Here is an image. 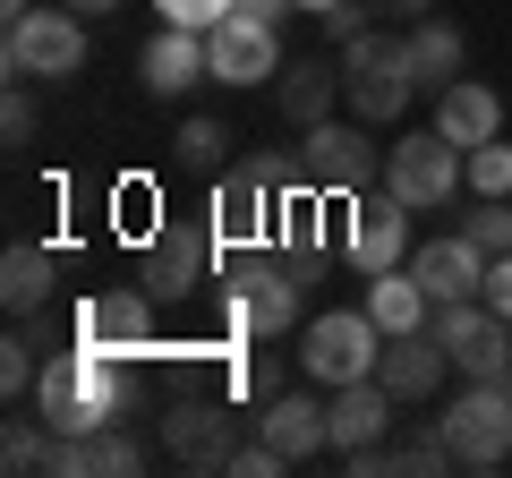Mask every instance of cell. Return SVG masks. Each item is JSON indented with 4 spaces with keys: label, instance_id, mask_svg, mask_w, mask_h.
<instances>
[{
    "label": "cell",
    "instance_id": "1",
    "mask_svg": "<svg viewBox=\"0 0 512 478\" xmlns=\"http://www.w3.org/2000/svg\"><path fill=\"white\" fill-rule=\"evenodd\" d=\"M35 410L52 436H94V427H120L137 410V368L128 350H94V342H69L43 359L35 376Z\"/></svg>",
    "mask_w": 512,
    "mask_h": 478
},
{
    "label": "cell",
    "instance_id": "2",
    "mask_svg": "<svg viewBox=\"0 0 512 478\" xmlns=\"http://www.w3.org/2000/svg\"><path fill=\"white\" fill-rule=\"evenodd\" d=\"M222 333L231 342L299 333V265L265 257V248H239V274H222Z\"/></svg>",
    "mask_w": 512,
    "mask_h": 478
},
{
    "label": "cell",
    "instance_id": "3",
    "mask_svg": "<svg viewBox=\"0 0 512 478\" xmlns=\"http://www.w3.org/2000/svg\"><path fill=\"white\" fill-rule=\"evenodd\" d=\"M410 94H427V86H419V60H410V35H384V26H367L359 43H342V103L359 111L367 129L402 120Z\"/></svg>",
    "mask_w": 512,
    "mask_h": 478
},
{
    "label": "cell",
    "instance_id": "4",
    "mask_svg": "<svg viewBox=\"0 0 512 478\" xmlns=\"http://www.w3.org/2000/svg\"><path fill=\"white\" fill-rule=\"evenodd\" d=\"M0 69L26 77V86H69V77L86 69V18H77L69 0H60V9H26V18H9Z\"/></svg>",
    "mask_w": 512,
    "mask_h": 478
},
{
    "label": "cell",
    "instance_id": "5",
    "mask_svg": "<svg viewBox=\"0 0 512 478\" xmlns=\"http://www.w3.org/2000/svg\"><path fill=\"white\" fill-rule=\"evenodd\" d=\"M436 436L453 444V470H504L512 461V376H470L461 402L436 419Z\"/></svg>",
    "mask_w": 512,
    "mask_h": 478
},
{
    "label": "cell",
    "instance_id": "6",
    "mask_svg": "<svg viewBox=\"0 0 512 478\" xmlns=\"http://www.w3.org/2000/svg\"><path fill=\"white\" fill-rule=\"evenodd\" d=\"M376 350H384V325L367 308H325L299 325V368L316 376V385H359V376H376Z\"/></svg>",
    "mask_w": 512,
    "mask_h": 478
},
{
    "label": "cell",
    "instance_id": "7",
    "mask_svg": "<svg viewBox=\"0 0 512 478\" xmlns=\"http://www.w3.org/2000/svg\"><path fill=\"white\" fill-rule=\"evenodd\" d=\"M461 171H470V154L453 146V137L419 129V137H393V154H384V188L410 205V214H436V205L461 197Z\"/></svg>",
    "mask_w": 512,
    "mask_h": 478
},
{
    "label": "cell",
    "instance_id": "8",
    "mask_svg": "<svg viewBox=\"0 0 512 478\" xmlns=\"http://www.w3.org/2000/svg\"><path fill=\"white\" fill-rule=\"evenodd\" d=\"M205 214H214V231H222V248H265V239L282 231V188L265 180V171H256V154L248 163H231V171H214V205H205Z\"/></svg>",
    "mask_w": 512,
    "mask_h": 478
},
{
    "label": "cell",
    "instance_id": "9",
    "mask_svg": "<svg viewBox=\"0 0 512 478\" xmlns=\"http://www.w3.org/2000/svg\"><path fill=\"white\" fill-rule=\"evenodd\" d=\"M222 257H231V248H222L214 214H205V222H163L154 248H146V291H154V299H188V291L214 282Z\"/></svg>",
    "mask_w": 512,
    "mask_h": 478
},
{
    "label": "cell",
    "instance_id": "10",
    "mask_svg": "<svg viewBox=\"0 0 512 478\" xmlns=\"http://www.w3.org/2000/svg\"><path fill=\"white\" fill-rule=\"evenodd\" d=\"M299 154H308V180L325 188V197H367V180H376L384 146L367 137V120L350 129V120H316L308 137H299Z\"/></svg>",
    "mask_w": 512,
    "mask_h": 478
},
{
    "label": "cell",
    "instance_id": "11",
    "mask_svg": "<svg viewBox=\"0 0 512 478\" xmlns=\"http://www.w3.org/2000/svg\"><path fill=\"white\" fill-rule=\"evenodd\" d=\"M427 325L453 350L461 376H512V316H495L487 299H453V308H436Z\"/></svg>",
    "mask_w": 512,
    "mask_h": 478
},
{
    "label": "cell",
    "instance_id": "12",
    "mask_svg": "<svg viewBox=\"0 0 512 478\" xmlns=\"http://www.w3.org/2000/svg\"><path fill=\"white\" fill-rule=\"evenodd\" d=\"M205 69H214V86H265V77H282V35H274V18L231 9L222 26H205Z\"/></svg>",
    "mask_w": 512,
    "mask_h": 478
},
{
    "label": "cell",
    "instance_id": "13",
    "mask_svg": "<svg viewBox=\"0 0 512 478\" xmlns=\"http://www.w3.org/2000/svg\"><path fill=\"white\" fill-rule=\"evenodd\" d=\"M350 265L384 274V265H410V205L384 188V197H350V231H342Z\"/></svg>",
    "mask_w": 512,
    "mask_h": 478
},
{
    "label": "cell",
    "instance_id": "14",
    "mask_svg": "<svg viewBox=\"0 0 512 478\" xmlns=\"http://www.w3.org/2000/svg\"><path fill=\"white\" fill-rule=\"evenodd\" d=\"M154 308L163 299L137 282V291H94V299H77V342H94V350H154Z\"/></svg>",
    "mask_w": 512,
    "mask_h": 478
},
{
    "label": "cell",
    "instance_id": "15",
    "mask_svg": "<svg viewBox=\"0 0 512 478\" xmlns=\"http://www.w3.org/2000/svg\"><path fill=\"white\" fill-rule=\"evenodd\" d=\"M444 376H453V350L436 342V325H419V333H384V350H376V385L393 393V402H427Z\"/></svg>",
    "mask_w": 512,
    "mask_h": 478
},
{
    "label": "cell",
    "instance_id": "16",
    "mask_svg": "<svg viewBox=\"0 0 512 478\" xmlns=\"http://www.w3.org/2000/svg\"><path fill=\"white\" fill-rule=\"evenodd\" d=\"M163 453L188 461V470H231V419H222V402L180 393V402L163 410Z\"/></svg>",
    "mask_w": 512,
    "mask_h": 478
},
{
    "label": "cell",
    "instance_id": "17",
    "mask_svg": "<svg viewBox=\"0 0 512 478\" xmlns=\"http://www.w3.org/2000/svg\"><path fill=\"white\" fill-rule=\"evenodd\" d=\"M410 274H419V291L436 299V308H453V299H478V282H487V248H478L470 231L427 239V248H410Z\"/></svg>",
    "mask_w": 512,
    "mask_h": 478
},
{
    "label": "cell",
    "instance_id": "18",
    "mask_svg": "<svg viewBox=\"0 0 512 478\" xmlns=\"http://www.w3.org/2000/svg\"><path fill=\"white\" fill-rule=\"evenodd\" d=\"M384 427H393V393H384L376 376H359V385H333V393H325V436H333V453L384 444Z\"/></svg>",
    "mask_w": 512,
    "mask_h": 478
},
{
    "label": "cell",
    "instance_id": "19",
    "mask_svg": "<svg viewBox=\"0 0 512 478\" xmlns=\"http://www.w3.org/2000/svg\"><path fill=\"white\" fill-rule=\"evenodd\" d=\"M52 470H60V478H137V470H146V444L128 436V427L60 436V444H52Z\"/></svg>",
    "mask_w": 512,
    "mask_h": 478
},
{
    "label": "cell",
    "instance_id": "20",
    "mask_svg": "<svg viewBox=\"0 0 512 478\" xmlns=\"http://www.w3.org/2000/svg\"><path fill=\"white\" fill-rule=\"evenodd\" d=\"M256 436L274 444L282 461H308V453H325V402L316 393H265V410H256Z\"/></svg>",
    "mask_w": 512,
    "mask_h": 478
},
{
    "label": "cell",
    "instance_id": "21",
    "mask_svg": "<svg viewBox=\"0 0 512 478\" xmlns=\"http://www.w3.org/2000/svg\"><path fill=\"white\" fill-rule=\"evenodd\" d=\"M495 129H504V94H495V86H478V77H453V86L436 94V137H453L461 154L487 146Z\"/></svg>",
    "mask_w": 512,
    "mask_h": 478
},
{
    "label": "cell",
    "instance_id": "22",
    "mask_svg": "<svg viewBox=\"0 0 512 478\" xmlns=\"http://www.w3.org/2000/svg\"><path fill=\"white\" fill-rule=\"evenodd\" d=\"M146 94H188V86H214V69H205V35L197 26H163V35L146 43Z\"/></svg>",
    "mask_w": 512,
    "mask_h": 478
},
{
    "label": "cell",
    "instance_id": "23",
    "mask_svg": "<svg viewBox=\"0 0 512 478\" xmlns=\"http://www.w3.org/2000/svg\"><path fill=\"white\" fill-rule=\"evenodd\" d=\"M274 103H282V120L291 129H316V120H333V103H342V60H282V77H274Z\"/></svg>",
    "mask_w": 512,
    "mask_h": 478
},
{
    "label": "cell",
    "instance_id": "24",
    "mask_svg": "<svg viewBox=\"0 0 512 478\" xmlns=\"http://www.w3.org/2000/svg\"><path fill=\"white\" fill-rule=\"evenodd\" d=\"M367 316H376L384 333H419L427 316H436V299L419 291V274L410 265H384V274H367V299H359Z\"/></svg>",
    "mask_w": 512,
    "mask_h": 478
},
{
    "label": "cell",
    "instance_id": "25",
    "mask_svg": "<svg viewBox=\"0 0 512 478\" xmlns=\"http://www.w3.org/2000/svg\"><path fill=\"white\" fill-rule=\"evenodd\" d=\"M52 282H60V257L35 248V239H18L9 265H0V299H9V316H35L43 299H52Z\"/></svg>",
    "mask_w": 512,
    "mask_h": 478
},
{
    "label": "cell",
    "instance_id": "26",
    "mask_svg": "<svg viewBox=\"0 0 512 478\" xmlns=\"http://www.w3.org/2000/svg\"><path fill=\"white\" fill-rule=\"evenodd\" d=\"M410 60H419V86H453L461 77V60H470V43H461V26H444V18H419L410 26Z\"/></svg>",
    "mask_w": 512,
    "mask_h": 478
},
{
    "label": "cell",
    "instance_id": "27",
    "mask_svg": "<svg viewBox=\"0 0 512 478\" xmlns=\"http://www.w3.org/2000/svg\"><path fill=\"white\" fill-rule=\"evenodd\" d=\"M171 163H180V171H231V129L205 120V111H188L180 137H171Z\"/></svg>",
    "mask_w": 512,
    "mask_h": 478
},
{
    "label": "cell",
    "instance_id": "28",
    "mask_svg": "<svg viewBox=\"0 0 512 478\" xmlns=\"http://www.w3.org/2000/svg\"><path fill=\"white\" fill-rule=\"evenodd\" d=\"M35 419H43V410H35ZM35 419H9V436H0V470H9V478H26V470H52V427H35Z\"/></svg>",
    "mask_w": 512,
    "mask_h": 478
},
{
    "label": "cell",
    "instance_id": "29",
    "mask_svg": "<svg viewBox=\"0 0 512 478\" xmlns=\"http://www.w3.org/2000/svg\"><path fill=\"white\" fill-rule=\"evenodd\" d=\"M393 470H410V478H444V470H453V444H444L436 427H427V436H402V444H393Z\"/></svg>",
    "mask_w": 512,
    "mask_h": 478
},
{
    "label": "cell",
    "instance_id": "30",
    "mask_svg": "<svg viewBox=\"0 0 512 478\" xmlns=\"http://www.w3.org/2000/svg\"><path fill=\"white\" fill-rule=\"evenodd\" d=\"M35 376H43V359H35V333H9V342H0V393L18 402V393H35Z\"/></svg>",
    "mask_w": 512,
    "mask_h": 478
},
{
    "label": "cell",
    "instance_id": "31",
    "mask_svg": "<svg viewBox=\"0 0 512 478\" xmlns=\"http://www.w3.org/2000/svg\"><path fill=\"white\" fill-rule=\"evenodd\" d=\"M470 188L478 197H512V146H470Z\"/></svg>",
    "mask_w": 512,
    "mask_h": 478
},
{
    "label": "cell",
    "instance_id": "32",
    "mask_svg": "<svg viewBox=\"0 0 512 478\" xmlns=\"http://www.w3.org/2000/svg\"><path fill=\"white\" fill-rule=\"evenodd\" d=\"M461 231H470L478 248H487V257H504V248H512V205H504V197H487L470 222H461Z\"/></svg>",
    "mask_w": 512,
    "mask_h": 478
},
{
    "label": "cell",
    "instance_id": "33",
    "mask_svg": "<svg viewBox=\"0 0 512 478\" xmlns=\"http://www.w3.org/2000/svg\"><path fill=\"white\" fill-rule=\"evenodd\" d=\"M0 129H9V146H35V86H26V77H9V103H0Z\"/></svg>",
    "mask_w": 512,
    "mask_h": 478
},
{
    "label": "cell",
    "instance_id": "34",
    "mask_svg": "<svg viewBox=\"0 0 512 478\" xmlns=\"http://www.w3.org/2000/svg\"><path fill=\"white\" fill-rule=\"evenodd\" d=\"M154 9H163V26H197V35H205V26L231 18L239 0H154Z\"/></svg>",
    "mask_w": 512,
    "mask_h": 478
},
{
    "label": "cell",
    "instance_id": "35",
    "mask_svg": "<svg viewBox=\"0 0 512 478\" xmlns=\"http://www.w3.org/2000/svg\"><path fill=\"white\" fill-rule=\"evenodd\" d=\"M231 470H239V478H282V470H291V461H282L274 444L256 436V444H231Z\"/></svg>",
    "mask_w": 512,
    "mask_h": 478
},
{
    "label": "cell",
    "instance_id": "36",
    "mask_svg": "<svg viewBox=\"0 0 512 478\" xmlns=\"http://www.w3.org/2000/svg\"><path fill=\"white\" fill-rule=\"evenodd\" d=\"M478 299H487L495 316H512V248H504V257H487V282H478Z\"/></svg>",
    "mask_w": 512,
    "mask_h": 478
},
{
    "label": "cell",
    "instance_id": "37",
    "mask_svg": "<svg viewBox=\"0 0 512 478\" xmlns=\"http://www.w3.org/2000/svg\"><path fill=\"white\" fill-rule=\"evenodd\" d=\"M325 35L333 43H359L367 35V9H359V0H333V9H325Z\"/></svg>",
    "mask_w": 512,
    "mask_h": 478
},
{
    "label": "cell",
    "instance_id": "38",
    "mask_svg": "<svg viewBox=\"0 0 512 478\" xmlns=\"http://www.w3.org/2000/svg\"><path fill=\"white\" fill-rule=\"evenodd\" d=\"M239 9H248V18H274V26H282V18L299 9V0H239Z\"/></svg>",
    "mask_w": 512,
    "mask_h": 478
},
{
    "label": "cell",
    "instance_id": "39",
    "mask_svg": "<svg viewBox=\"0 0 512 478\" xmlns=\"http://www.w3.org/2000/svg\"><path fill=\"white\" fill-rule=\"evenodd\" d=\"M376 9H393V18H427L436 0H376Z\"/></svg>",
    "mask_w": 512,
    "mask_h": 478
},
{
    "label": "cell",
    "instance_id": "40",
    "mask_svg": "<svg viewBox=\"0 0 512 478\" xmlns=\"http://www.w3.org/2000/svg\"><path fill=\"white\" fill-rule=\"evenodd\" d=\"M77 18H111V9H120V0H69Z\"/></svg>",
    "mask_w": 512,
    "mask_h": 478
},
{
    "label": "cell",
    "instance_id": "41",
    "mask_svg": "<svg viewBox=\"0 0 512 478\" xmlns=\"http://www.w3.org/2000/svg\"><path fill=\"white\" fill-rule=\"evenodd\" d=\"M26 9H35V0H0V18H26Z\"/></svg>",
    "mask_w": 512,
    "mask_h": 478
},
{
    "label": "cell",
    "instance_id": "42",
    "mask_svg": "<svg viewBox=\"0 0 512 478\" xmlns=\"http://www.w3.org/2000/svg\"><path fill=\"white\" fill-rule=\"evenodd\" d=\"M299 9H316V18H325V9H333V0H299Z\"/></svg>",
    "mask_w": 512,
    "mask_h": 478
}]
</instances>
